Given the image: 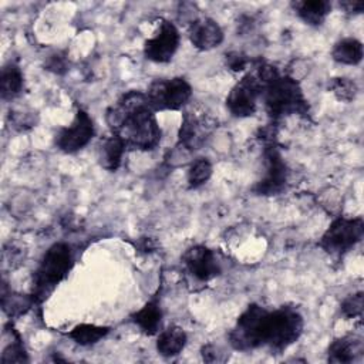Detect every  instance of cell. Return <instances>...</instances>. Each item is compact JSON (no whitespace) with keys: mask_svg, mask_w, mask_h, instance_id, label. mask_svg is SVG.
<instances>
[{"mask_svg":"<svg viewBox=\"0 0 364 364\" xmlns=\"http://www.w3.org/2000/svg\"><path fill=\"white\" fill-rule=\"evenodd\" d=\"M47 68L51 70V71H54V73L61 74V73L65 70V60H64V57H61V55H58V54L51 55L50 60H48V63H47Z\"/></svg>","mask_w":364,"mask_h":364,"instance_id":"cell-29","label":"cell"},{"mask_svg":"<svg viewBox=\"0 0 364 364\" xmlns=\"http://www.w3.org/2000/svg\"><path fill=\"white\" fill-rule=\"evenodd\" d=\"M33 296H26V294H18V293H6L3 290L1 294V306L4 313L9 317H16L20 314H24L33 304H34Z\"/></svg>","mask_w":364,"mask_h":364,"instance_id":"cell-23","label":"cell"},{"mask_svg":"<svg viewBox=\"0 0 364 364\" xmlns=\"http://www.w3.org/2000/svg\"><path fill=\"white\" fill-rule=\"evenodd\" d=\"M149 107L154 111H175L188 104L192 97L191 84L182 78L155 80L145 92Z\"/></svg>","mask_w":364,"mask_h":364,"instance_id":"cell-5","label":"cell"},{"mask_svg":"<svg viewBox=\"0 0 364 364\" xmlns=\"http://www.w3.org/2000/svg\"><path fill=\"white\" fill-rule=\"evenodd\" d=\"M188 37L193 47L208 51L218 47L223 41V31L215 20L209 17H199L189 24Z\"/></svg>","mask_w":364,"mask_h":364,"instance_id":"cell-14","label":"cell"},{"mask_svg":"<svg viewBox=\"0 0 364 364\" xmlns=\"http://www.w3.org/2000/svg\"><path fill=\"white\" fill-rule=\"evenodd\" d=\"M262 82L255 73H249L232 87L226 97V107L233 117H250L257 108V100L262 97Z\"/></svg>","mask_w":364,"mask_h":364,"instance_id":"cell-8","label":"cell"},{"mask_svg":"<svg viewBox=\"0 0 364 364\" xmlns=\"http://www.w3.org/2000/svg\"><path fill=\"white\" fill-rule=\"evenodd\" d=\"M73 250L67 243H54L44 253L33 279V299L44 301L73 269Z\"/></svg>","mask_w":364,"mask_h":364,"instance_id":"cell-2","label":"cell"},{"mask_svg":"<svg viewBox=\"0 0 364 364\" xmlns=\"http://www.w3.org/2000/svg\"><path fill=\"white\" fill-rule=\"evenodd\" d=\"M94 136V122L87 111L78 109L70 125L61 128L55 135V145L65 154L82 149Z\"/></svg>","mask_w":364,"mask_h":364,"instance_id":"cell-10","label":"cell"},{"mask_svg":"<svg viewBox=\"0 0 364 364\" xmlns=\"http://www.w3.org/2000/svg\"><path fill=\"white\" fill-rule=\"evenodd\" d=\"M264 172L260 181L253 186L257 195H277L287 182V166L276 145H267L263 151Z\"/></svg>","mask_w":364,"mask_h":364,"instance_id":"cell-9","label":"cell"},{"mask_svg":"<svg viewBox=\"0 0 364 364\" xmlns=\"http://www.w3.org/2000/svg\"><path fill=\"white\" fill-rule=\"evenodd\" d=\"M108 331H109V328L105 326L84 323V324L75 326L68 333V337L80 346H91V344L98 343L101 338H104L108 334Z\"/></svg>","mask_w":364,"mask_h":364,"instance_id":"cell-22","label":"cell"},{"mask_svg":"<svg viewBox=\"0 0 364 364\" xmlns=\"http://www.w3.org/2000/svg\"><path fill=\"white\" fill-rule=\"evenodd\" d=\"M246 64H247V58L242 53L233 51V53L226 54V65L229 70L242 71V70H245Z\"/></svg>","mask_w":364,"mask_h":364,"instance_id":"cell-28","label":"cell"},{"mask_svg":"<svg viewBox=\"0 0 364 364\" xmlns=\"http://www.w3.org/2000/svg\"><path fill=\"white\" fill-rule=\"evenodd\" d=\"M331 57L340 64L357 65L363 60V44L353 37L343 38L333 47Z\"/></svg>","mask_w":364,"mask_h":364,"instance_id":"cell-20","label":"cell"},{"mask_svg":"<svg viewBox=\"0 0 364 364\" xmlns=\"http://www.w3.org/2000/svg\"><path fill=\"white\" fill-rule=\"evenodd\" d=\"M127 146L122 142V139L117 135H111L105 138L98 149V159L102 168L107 171H115L121 165L122 155L125 152Z\"/></svg>","mask_w":364,"mask_h":364,"instance_id":"cell-18","label":"cell"},{"mask_svg":"<svg viewBox=\"0 0 364 364\" xmlns=\"http://www.w3.org/2000/svg\"><path fill=\"white\" fill-rule=\"evenodd\" d=\"M131 318L145 334L148 336L156 334L162 320V310L159 306V300L158 299L149 300L148 303H145L144 307L135 311L131 316Z\"/></svg>","mask_w":364,"mask_h":364,"instance_id":"cell-17","label":"cell"},{"mask_svg":"<svg viewBox=\"0 0 364 364\" xmlns=\"http://www.w3.org/2000/svg\"><path fill=\"white\" fill-rule=\"evenodd\" d=\"M297 16L309 26H320L331 11V3L327 0H301L291 4Z\"/></svg>","mask_w":364,"mask_h":364,"instance_id":"cell-16","label":"cell"},{"mask_svg":"<svg viewBox=\"0 0 364 364\" xmlns=\"http://www.w3.org/2000/svg\"><path fill=\"white\" fill-rule=\"evenodd\" d=\"M213 125L205 112L186 111L179 128V145L186 149H199L209 136Z\"/></svg>","mask_w":364,"mask_h":364,"instance_id":"cell-12","label":"cell"},{"mask_svg":"<svg viewBox=\"0 0 364 364\" xmlns=\"http://www.w3.org/2000/svg\"><path fill=\"white\" fill-rule=\"evenodd\" d=\"M182 262L186 270L198 280L208 282L219 274V263L215 253L202 245H196L189 247L183 256Z\"/></svg>","mask_w":364,"mask_h":364,"instance_id":"cell-13","label":"cell"},{"mask_svg":"<svg viewBox=\"0 0 364 364\" xmlns=\"http://www.w3.org/2000/svg\"><path fill=\"white\" fill-rule=\"evenodd\" d=\"M186 340V333L181 327L171 326L159 333L156 340V350L164 357H173L183 350Z\"/></svg>","mask_w":364,"mask_h":364,"instance_id":"cell-19","label":"cell"},{"mask_svg":"<svg viewBox=\"0 0 364 364\" xmlns=\"http://www.w3.org/2000/svg\"><path fill=\"white\" fill-rule=\"evenodd\" d=\"M364 235L363 218H337L318 240V246L330 255H343L354 247Z\"/></svg>","mask_w":364,"mask_h":364,"instance_id":"cell-6","label":"cell"},{"mask_svg":"<svg viewBox=\"0 0 364 364\" xmlns=\"http://www.w3.org/2000/svg\"><path fill=\"white\" fill-rule=\"evenodd\" d=\"M213 346H205L202 348V357L205 361H218V354H215Z\"/></svg>","mask_w":364,"mask_h":364,"instance_id":"cell-31","label":"cell"},{"mask_svg":"<svg viewBox=\"0 0 364 364\" xmlns=\"http://www.w3.org/2000/svg\"><path fill=\"white\" fill-rule=\"evenodd\" d=\"M363 354V341L354 336H346L334 340L328 347V361L337 364L353 363Z\"/></svg>","mask_w":364,"mask_h":364,"instance_id":"cell-15","label":"cell"},{"mask_svg":"<svg viewBox=\"0 0 364 364\" xmlns=\"http://www.w3.org/2000/svg\"><path fill=\"white\" fill-rule=\"evenodd\" d=\"M154 112L144 92L128 91L107 109L105 119L127 148L151 151L161 141V128Z\"/></svg>","mask_w":364,"mask_h":364,"instance_id":"cell-1","label":"cell"},{"mask_svg":"<svg viewBox=\"0 0 364 364\" xmlns=\"http://www.w3.org/2000/svg\"><path fill=\"white\" fill-rule=\"evenodd\" d=\"M266 311V309L253 303L239 316L235 327L229 333V341L235 350L249 351L262 347L260 331Z\"/></svg>","mask_w":364,"mask_h":364,"instance_id":"cell-7","label":"cell"},{"mask_svg":"<svg viewBox=\"0 0 364 364\" xmlns=\"http://www.w3.org/2000/svg\"><path fill=\"white\" fill-rule=\"evenodd\" d=\"M363 307H364V296H363V291H358L346 297L341 303L340 310L344 317L351 318V317L361 316Z\"/></svg>","mask_w":364,"mask_h":364,"instance_id":"cell-27","label":"cell"},{"mask_svg":"<svg viewBox=\"0 0 364 364\" xmlns=\"http://www.w3.org/2000/svg\"><path fill=\"white\" fill-rule=\"evenodd\" d=\"M1 363H26L28 361L20 336L13 330L11 343H9L1 353Z\"/></svg>","mask_w":364,"mask_h":364,"instance_id":"cell-26","label":"cell"},{"mask_svg":"<svg viewBox=\"0 0 364 364\" xmlns=\"http://www.w3.org/2000/svg\"><path fill=\"white\" fill-rule=\"evenodd\" d=\"M262 97L264 107L272 119H280L290 114L309 112L307 100L299 85V81L289 75L276 73L264 85Z\"/></svg>","mask_w":364,"mask_h":364,"instance_id":"cell-3","label":"cell"},{"mask_svg":"<svg viewBox=\"0 0 364 364\" xmlns=\"http://www.w3.org/2000/svg\"><path fill=\"white\" fill-rule=\"evenodd\" d=\"M212 176V164L206 158L196 159L188 171V183L191 188H198Z\"/></svg>","mask_w":364,"mask_h":364,"instance_id":"cell-24","label":"cell"},{"mask_svg":"<svg viewBox=\"0 0 364 364\" xmlns=\"http://www.w3.org/2000/svg\"><path fill=\"white\" fill-rule=\"evenodd\" d=\"M23 90V73L14 63H9L1 68L0 92L3 100L16 98Z\"/></svg>","mask_w":364,"mask_h":364,"instance_id":"cell-21","label":"cell"},{"mask_svg":"<svg viewBox=\"0 0 364 364\" xmlns=\"http://www.w3.org/2000/svg\"><path fill=\"white\" fill-rule=\"evenodd\" d=\"M340 7L344 9L346 13H353V14H358L364 10V3L358 1V0H347V1H341Z\"/></svg>","mask_w":364,"mask_h":364,"instance_id":"cell-30","label":"cell"},{"mask_svg":"<svg viewBox=\"0 0 364 364\" xmlns=\"http://www.w3.org/2000/svg\"><path fill=\"white\" fill-rule=\"evenodd\" d=\"M179 31L171 21L164 20L156 34L145 41L144 54L154 63H168L179 47Z\"/></svg>","mask_w":364,"mask_h":364,"instance_id":"cell-11","label":"cell"},{"mask_svg":"<svg viewBox=\"0 0 364 364\" xmlns=\"http://www.w3.org/2000/svg\"><path fill=\"white\" fill-rule=\"evenodd\" d=\"M303 331V317L293 307H279L266 311L262 323L260 343L274 354L291 346Z\"/></svg>","mask_w":364,"mask_h":364,"instance_id":"cell-4","label":"cell"},{"mask_svg":"<svg viewBox=\"0 0 364 364\" xmlns=\"http://www.w3.org/2000/svg\"><path fill=\"white\" fill-rule=\"evenodd\" d=\"M328 90L336 95L337 100L346 101V102L353 101L357 95V91H358L355 82L351 81L350 78H346V77L333 78L328 82Z\"/></svg>","mask_w":364,"mask_h":364,"instance_id":"cell-25","label":"cell"}]
</instances>
